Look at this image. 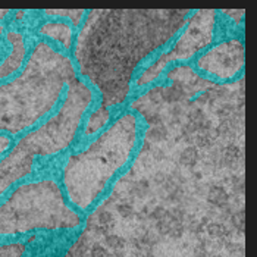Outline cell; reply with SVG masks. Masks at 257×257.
Returning <instances> with one entry per match:
<instances>
[{
	"mask_svg": "<svg viewBox=\"0 0 257 257\" xmlns=\"http://www.w3.org/2000/svg\"><path fill=\"white\" fill-rule=\"evenodd\" d=\"M190 11H93L81 28L75 60L101 93V106L123 103L141 60L181 30Z\"/></svg>",
	"mask_w": 257,
	"mask_h": 257,
	"instance_id": "1",
	"label": "cell"
},
{
	"mask_svg": "<svg viewBox=\"0 0 257 257\" xmlns=\"http://www.w3.org/2000/svg\"><path fill=\"white\" fill-rule=\"evenodd\" d=\"M77 71L72 59L46 41H39L24 71L0 85V131L12 136L36 125L59 101Z\"/></svg>",
	"mask_w": 257,
	"mask_h": 257,
	"instance_id": "2",
	"label": "cell"
},
{
	"mask_svg": "<svg viewBox=\"0 0 257 257\" xmlns=\"http://www.w3.org/2000/svg\"><path fill=\"white\" fill-rule=\"evenodd\" d=\"M139 118L126 112L112 122L85 150L71 155L62 169L68 200L88 210L103 194L109 181L131 160L139 143Z\"/></svg>",
	"mask_w": 257,
	"mask_h": 257,
	"instance_id": "3",
	"label": "cell"
},
{
	"mask_svg": "<svg viewBox=\"0 0 257 257\" xmlns=\"http://www.w3.org/2000/svg\"><path fill=\"white\" fill-rule=\"evenodd\" d=\"M94 100L93 88L82 79H74L65 101L55 116L37 130L25 134L14 150L0 162V197L18 181L31 174L36 158L53 156L66 150L77 139L79 125Z\"/></svg>",
	"mask_w": 257,
	"mask_h": 257,
	"instance_id": "4",
	"label": "cell"
},
{
	"mask_svg": "<svg viewBox=\"0 0 257 257\" xmlns=\"http://www.w3.org/2000/svg\"><path fill=\"white\" fill-rule=\"evenodd\" d=\"M81 222L79 213L66 203L60 185L52 178L21 184L0 204V237L77 229Z\"/></svg>",
	"mask_w": 257,
	"mask_h": 257,
	"instance_id": "5",
	"label": "cell"
},
{
	"mask_svg": "<svg viewBox=\"0 0 257 257\" xmlns=\"http://www.w3.org/2000/svg\"><path fill=\"white\" fill-rule=\"evenodd\" d=\"M185 30L181 33L174 47L165 53H162L146 71L141 72L136 85L144 87L155 82L166 66L172 62L188 60L196 56L198 52L206 49L215 39L216 28V12L215 11H197L191 14L190 20L185 24Z\"/></svg>",
	"mask_w": 257,
	"mask_h": 257,
	"instance_id": "6",
	"label": "cell"
},
{
	"mask_svg": "<svg viewBox=\"0 0 257 257\" xmlns=\"http://www.w3.org/2000/svg\"><path fill=\"white\" fill-rule=\"evenodd\" d=\"M196 65L200 71L219 81L237 78L244 68V44L237 37L220 41L198 56Z\"/></svg>",
	"mask_w": 257,
	"mask_h": 257,
	"instance_id": "7",
	"label": "cell"
},
{
	"mask_svg": "<svg viewBox=\"0 0 257 257\" xmlns=\"http://www.w3.org/2000/svg\"><path fill=\"white\" fill-rule=\"evenodd\" d=\"M6 39L11 43L12 50L9 53V56L0 63V81L8 77H11L12 74H15L24 63L25 55H27V46H25V39L21 33L17 31H9L6 34Z\"/></svg>",
	"mask_w": 257,
	"mask_h": 257,
	"instance_id": "8",
	"label": "cell"
},
{
	"mask_svg": "<svg viewBox=\"0 0 257 257\" xmlns=\"http://www.w3.org/2000/svg\"><path fill=\"white\" fill-rule=\"evenodd\" d=\"M40 34L49 37V39L58 41L63 46V49L69 50L72 47V40H74V31L72 25L66 24L65 21H49L44 22L40 28Z\"/></svg>",
	"mask_w": 257,
	"mask_h": 257,
	"instance_id": "9",
	"label": "cell"
},
{
	"mask_svg": "<svg viewBox=\"0 0 257 257\" xmlns=\"http://www.w3.org/2000/svg\"><path fill=\"white\" fill-rule=\"evenodd\" d=\"M109 120H110V110H109V107L100 106L99 109L91 112V115L87 119L84 136L85 137H91V136L97 134L99 131H101L106 126V123Z\"/></svg>",
	"mask_w": 257,
	"mask_h": 257,
	"instance_id": "10",
	"label": "cell"
},
{
	"mask_svg": "<svg viewBox=\"0 0 257 257\" xmlns=\"http://www.w3.org/2000/svg\"><path fill=\"white\" fill-rule=\"evenodd\" d=\"M44 14L52 18H66L75 27H78L85 17V11L82 9H56V11H46Z\"/></svg>",
	"mask_w": 257,
	"mask_h": 257,
	"instance_id": "11",
	"label": "cell"
},
{
	"mask_svg": "<svg viewBox=\"0 0 257 257\" xmlns=\"http://www.w3.org/2000/svg\"><path fill=\"white\" fill-rule=\"evenodd\" d=\"M27 251V242L15 241L0 245V257H22Z\"/></svg>",
	"mask_w": 257,
	"mask_h": 257,
	"instance_id": "12",
	"label": "cell"
},
{
	"mask_svg": "<svg viewBox=\"0 0 257 257\" xmlns=\"http://www.w3.org/2000/svg\"><path fill=\"white\" fill-rule=\"evenodd\" d=\"M244 9H234V11H223V15H226V17H229V18H232L234 22H237V24H241V21H242V17H244Z\"/></svg>",
	"mask_w": 257,
	"mask_h": 257,
	"instance_id": "13",
	"label": "cell"
},
{
	"mask_svg": "<svg viewBox=\"0 0 257 257\" xmlns=\"http://www.w3.org/2000/svg\"><path fill=\"white\" fill-rule=\"evenodd\" d=\"M11 144H12V140H11L9 136L0 134V155H3L5 152H8L9 147H11Z\"/></svg>",
	"mask_w": 257,
	"mask_h": 257,
	"instance_id": "14",
	"label": "cell"
},
{
	"mask_svg": "<svg viewBox=\"0 0 257 257\" xmlns=\"http://www.w3.org/2000/svg\"><path fill=\"white\" fill-rule=\"evenodd\" d=\"M8 14H9V11H8V9H0V21L3 20Z\"/></svg>",
	"mask_w": 257,
	"mask_h": 257,
	"instance_id": "15",
	"label": "cell"
},
{
	"mask_svg": "<svg viewBox=\"0 0 257 257\" xmlns=\"http://www.w3.org/2000/svg\"><path fill=\"white\" fill-rule=\"evenodd\" d=\"M24 15H25V12H18V14H17V20H21Z\"/></svg>",
	"mask_w": 257,
	"mask_h": 257,
	"instance_id": "16",
	"label": "cell"
},
{
	"mask_svg": "<svg viewBox=\"0 0 257 257\" xmlns=\"http://www.w3.org/2000/svg\"><path fill=\"white\" fill-rule=\"evenodd\" d=\"M3 30H5V28H3V25H0V36L3 34Z\"/></svg>",
	"mask_w": 257,
	"mask_h": 257,
	"instance_id": "17",
	"label": "cell"
},
{
	"mask_svg": "<svg viewBox=\"0 0 257 257\" xmlns=\"http://www.w3.org/2000/svg\"><path fill=\"white\" fill-rule=\"evenodd\" d=\"M2 52H3V46H2V41H0V55H2Z\"/></svg>",
	"mask_w": 257,
	"mask_h": 257,
	"instance_id": "18",
	"label": "cell"
}]
</instances>
